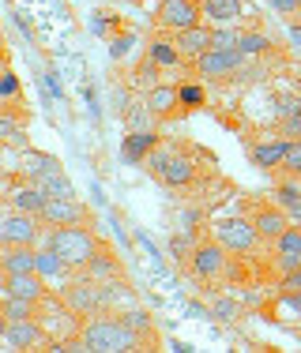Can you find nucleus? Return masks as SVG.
<instances>
[{
	"label": "nucleus",
	"mask_w": 301,
	"mask_h": 353,
	"mask_svg": "<svg viewBox=\"0 0 301 353\" xmlns=\"http://www.w3.org/2000/svg\"><path fill=\"white\" fill-rule=\"evenodd\" d=\"M298 109H301V94H294V90L275 98V113L279 117H290V113H298Z\"/></svg>",
	"instance_id": "c85d7f7f"
},
{
	"label": "nucleus",
	"mask_w": 301,
	"mask_h": 353,
	"mask_svg": "<svg viewBox=\"0 0 301 353\" xmlns=\"http://www.w3.org/2000/svg\"><path fill=\"white\" fill-rule=\"evenodd\" d=\"M237 49L245 57H256V53H264V49H267V38L256 34V30H249V34H237Z\"/></svg>",
	"instance_id": "bb28decb"
},
{
	"label": "nucleus",
	"mask_w": 301,
	"mask_h": 353,
	"mask_svg": "<svg viewBox=\"0 0 301 353\" xmlns=\"http://www.w3.org/2000/svg\"><path fill=\"white\" fill-rule=\"evenodd\" d=\"M211 49H237V34L233 30H211Z\"/></svg>",
	"instance_id": "2f4dec72"
},
{
	"label": "nucleus",
	"mask_w": 301,
	"mask_h": 353,
	"mask_svg": "<svg viewBox=\"0 0 301 353\" xmlns=\"http://www.w3.org/2000/svg\"><path fill=\"white\" fill-rule=\"evenodd\" d=\"M287 214H290V218H294V222L301 225V196H298V199H294V203H290V207H287Z\"/></svg>",
	"instance_id": "49530a36"
},
{
	"label": "nucleus",
	"mask_w": 301,
	"mask_h": 353,
	"mask_svg": "<svg viewBox=\"0 0 301 353\" xmlns=\"http://www.w3.org/2000/svg\"><path fill=\"white\" fill-rule=\"evenodd\" d=\"M287 34H290V46H294L298 53H301V23H294V27H290Z\"/></svg>",
	"instance_id": "a18cd8bd"
},
{
	"label": "nucleus",
	"mask_w": 301,
	"mask_h": 353,
	"mask_svg": "<svg viewBox=\"0 0 301 353\" xmlns=\"http://www.w3.org/2000/svg\"><path fill=\"white\" fill-rule=\"evenodd\" d=\"M150 170L162 176L170 188H188V184L196 181L192 162L181 154V150H170V147H155V150H150Z\"/></svg>",
	"instance_id": "7ed1b4c3"
},
{
	"label": "nucleus",
	"mask_w": 301,
	"mask_h": 353,
	"mask_svg": "<svg viewBox=\"0 0 301 353\" xmlns=\"http://www.w3.org/2000/svg\"><path fill=\"white\" fill-rule=\"evenodd\" d=\"M124 323H128L132 331L139 334V339H155V327H150V316L136 312V308H128V312H124Z\"/></svg>",
	"instance_id": "a878e982"
},
{
	"label": "nucleus",
	"mask_w": 301,
	"mask_h": 353,
	"mask_svg": "<svg viewBox=\"0 0 301 353\" xmlns=\"http://www.w3.org/2000/svg\"><path fill=\"white\" fill-rule=\"evenodd\" d=\"M188 245H192L188 233H173V237H170V252H173V256H185Z\"/></svg>",
	"instance_id": "e433bc0d"
},
{
	"label": "nucleus",
	"mask_w": 301,
	"mask_h": 353,
	"mask_svg": "<svg viewBox=\"0 0 301 353\" xmlns=\"http://www.w3.org/2000/svg\"><path fill=\"white\" fill-rule=\"evenodd\" d=\"M41 334H46V331H41L35 319H15V323H8L4 342H8L12 350H38L41 342H46Z\"/></svg>",
	"instance_id": "f8f14e48"
},
{
	"label": "nucleus",
	"mask_w": 301,
	"mask_h": 353,
	"mask_svg": "<svg viewBox=\"0 0 301 353\" xmlns=\"http://www.w3.org/2000/svg\"><path fill=\"white\" fill-rule=\"evenodd\" d=\"M38 218L46 225H83L87 222V207L75 203V196H49Z\"/></svg>",
	"instance_id": "423d86ee"
},
{
	"label": "nucleus",
	"mask_w": 301,
	"mask_h": 353,
	"mask_svg": "<svg viewBox=\"0 0 301 353\" xmlns=\"http://www.w3.org/2000/svg\"><path fill=\"white\" fill-rule=\"evenodd\" d=\"M4 290L12 297H27V301H41L46 297V279L38 271H12L4 274Z\"/></svg>",
	"instance_id": "9d476101"
},
{
	"label": "nucleus",
	"mask_w": 301,
	"mask_h": 353,
	"mask_svg": "<svg viewBox=\"0 0 301 353\" xmlns=\"http://www.w3.org/2000/svg\"><path fill=\"white\" fill-rule=\"evenodd\" d=\"M27 170H30V176H49V173H57L61 165H57V158L53 154H41V150H30V158H27Z\"/></svg>",
	"instance_id": "b1692460"
},
{
	"label": "nucleus",
	"mask_w": 301,
	"mask_h": 353,
	"mask_svg": "<svg viewBox=\"0 0 301 353\" xmlns=\"http://www.w3.org/2000/svg\"><path fill=\"white\" fill-rule=\"evenodd\" d=\"M35 271H38L46 282H53V279H64L68 263H64V259L57 256L53 248H41V252H35Z\"/></svg>",
	"instance_id": "4be33fe9"
},
{
	"label": "nucleus",
	"mask_w": 301,
	"mask_h": 353,
	"mask_svg": "<svg viewBox=\"0 0 301 353\" xmlns=\"http://www.w3.org/2000/svg\"><path fill=\"white\" fill-rule=\"evenodd\" d=\"M158 19L170 30H188V27H200L204 12H200V0H162Z\"/></svg>",
	"instance_id": "6e6552de"
},
{
	"label": "nucleus",
	"mask_w": 301,
	"mask_h": 353,
	"mask_svg": "<svg viewBox=\"0 0 301 353\" xmlns=\"http://www.w3.org/2000/svg\"><path fill=\"white\" fill-rule=\"evenodd\" d=\"M0 271H35V248L30 245H8V252L0 256Z\"/></svg>",
	"instance_id": "f3484780"
},
{
	"label": "nucleus",
	"mask_w": 301,
	"mask_h": 353,
	"mask_svg": "<svg viewBox=\"0 0 301 353\" xmlns=\"http://www.w3.org/2000/svg\"><path fill=\"white\" fill-rule=\"evenodd\" d=\"M215 241L226 248V252H237V256H249L256 245H260V233L249 218H226V222L215 225Z\"/></svg>",
	"instance_id": "20e7f679"
},
{
	"label": "nucleus",
	"mask_w": 301,
	"mask_h": 353,
	"mask_svg": "<svg viewBox=\"0 0 301 353\" xmlns=\"http://www.w3.org/2000/svg\"><path fill=\"white\" fill-rule=\"evenodd\" d=\"M150 61H155V64H177V61H181V53H177V46L155 41V46H150Z\"/></svg>",
	"instance_id": "cd10ccee"
},
{
	"label": "nucleus",
	"mask_w": 301,
	"mask_h": 353,
	"mask_svg": "<svg viewBox=\"0 0 301 353\" xmlns=\"http://www.w3.org/2000/svg\"><path fill=\"white\" fill-rule=\"evenodd\" d=\"M147 113H150V109H147V102L144 105H139V109H132V113H128V124H132V128H144V124H147Z\"/></svg>",
	"instance_id": "ea45409f"
},
{
	"label": "nucleus",
	"mask_w": 301,
	"mask_h": 353,
	"mask_svg": "<svg viewBox=\"0 0 301 353\" xmlns=\"http://www.w3.org/2000/svg\"><path fill=\"white\" fill-rule=\"evenodd\" d=\"M158 147V139H155V132H128L124 136V147H121V154H124V162L128 165H136V162H144V158L150 154V150Z\"/></svg>",
	"instance_id": "4468645a"
},
{
	"label": "nucleus",
	"mask_w": 301,
	"mask_h": 353,
	"mask_svg": "<svg viewBox=\"0 0 301 353\" xmlns=\"http://www.w3.org/2000/svg\"><path fill=\"white\" fill-rule=\"evenodd\" d=\"M132 41H136L132 34H124V38H117V41H113V46H110V57H113V61H121V57L128 53V49H132Z\"/></svg>",
	"instance_id": "c9c22d12"
},
{
	"label": "nucleus",
	"mask_w": 301,
	"mask_h": 353,
	"mask_svg": "<svg viewBox=\"0 0 301 353\" xmlns=\"http://www.w3.org/2000/svg\"><path fill=\"white\" fill-rule=\"evenodd\" d=\"M0 57H4V34H0Z\"/></svg>",
	"instance_id": "09e8293b"
},
{
	"label": "nucleus",
	"mask_w": 301,
	"mask_h": 353,
	"mask_svg": "<svg viewBox=\"0 0 301 353\" xmlns=\"http://www.w3.org/2000/svg\"><path fill=\"white\" fill-rule=\"evenodd\" d=\"M46 199H49V192L41 188V184H30V188H19V192H15L12 203H15V211H23V214H41Z\"/></svg>",
	"instance_id": "412c9836"
},
{
	"label": "nucleus",
	"mask_w": 301,
	"mask_h": 353,
	"mask_svg": "<svg viewBox=\"0 0 301 353\" xmlns=\"http://www.w3.org/2000/svg\"><path fill=\"white\" fill-rule=\"evenodd\" d=\"M15 90H19V79H15V75H4V79H0V98H12Z\"/></svg>",
	"instance_id": "a19ab883"
},
{
	"label": "nucleus",
	"mask_w": 301,
	"mask_h": 353,
	"mask_svg": "<svg viewBox=\"0 0 301 353\" xmlns=\"http://www.w3.org/2000/svg\"><path fill=\"white\" fill-rule=\"evenodd\" d=\"M282 290H301V267H298V271H287V279H282Z\"/></svg>",
	"instance_id": "37998d69"
},
{
	"label": "nucleus",
	"mask_w": 301,
	"mask_h": 353,
	"mask_svg": "<svg viewBox=\"0 0 301 353\" xmlns=\"http://www.w3.org/2000/svg\"><path fill=\"white\" fill-rule=\"evenodd\" d=\"M211 49V30L207 27H188V30H177V53L181 57H192L196 61L200 53Z\"/></svg>",
	"instance_id": "2eb2a0df"
},
{
	"label": "nucleus",
	"mask_w": 301,
	"mask_h": 353,
	"mask_svg": "<svg viewBox=\"0 0 301 353\" xmlns=\"http://www.w3.org/2000/svg\"><path fill=\"white\" fill-rule=\"evenodd\" d=\"M287 150H290V139L256 143V147H253V162L260 165V170H275V165H287Z\"/></svg>",
	"instance_id": "dca6fc26"
},
{
	"label": "nucleus",
	"mask_w": 301,
	"mask_h": 353,
	"mask_svg": "<svg viewBox=\"0 0 301 353\" xmlns=\"http://www.w3.org/2000/svg\"><path fill=\"white\" fill-rule=\"evenodd\" d=\"M87 279H102V282H117L121 279V267H117V259L110 256L106 248H98L95 256H90L87 263Z\"/></svg>",
	"instance_id": "aec40b11"
},
{
	"label": "nucleus",
	"mask_w": 301,
	"mask_h": 353,
	"mask_svg": "<svg viewBox=\"0 0 301 353\" xmlns=\"http://www.w3.org/2000/svg\"><path fill=\"white\" fill-rule=\"evenodd\" d=\"M200 12H204V19L233 23L241 19V0H200Z\"/></svg>",
	"instance_id": "6ab92c4d"
},
{
	"label": "nucleus",
	"mask_w": 301,
	"mask_h": 353,
	"mask_svg": "<svg viewBox=\"0 0 301 353\" xmlns=\"http://www.w3.org/2000/svg\"><path fill=\"white\" fill-rule=\"evenodd\" d=\"M267 4H271L279 15H294L298 8H301V0H267Z\"/></svg>",
	"instance_id": "4c0bfd02"
},
{
	"label": "nucleus",
	"mask_w": 301,
	"mask_h": 353,
	"mask_svg": "<svg viewBox=\"0 0 301 353\" xmlns=\"http://www.w3.org/2000/svg\"><path fill=\"white\" fill-rule=\"evenodd\" d=\"M287 170L301 176V139H290V150H287Z\"/></svg>",
	"instance_id": "473e14b6"
},
{
	"label": "nucleus",
	"mask_w": 301,
	"mask_h": 353,
	"mask_svg": "<svg viewBox=\"0 0 301 353\" xmlns=\"http://www.w3.org/2000/svg\"><path fill=\"white\" fill-rule=\"evenodd\" d=\"M282 305L294 308V312H301V290H282Z\"/></svg>",
	"instance_id": "79ce46f5"
},
{
	"label": "nucleus",
	"mask_w": 301,
	"mask_h": 353,
	"mask_svg": "<svg viewBox=\"0 0 301 353\" xmlns=\"http://www.w3.org/2000/svg\"><path fill=\"white\" fill-rule=\"evenodd\" d=\"M0 139H23L19 121H15V117H0Z\"/></svg>",
	"instance_id": "72a5a7b5"
},
{
	"label": "nucleus",
	"mask_w": 301,
	"mask_h": 353,
	"mask_svg": "<svg viewBox=\"0 0 301 353\" xmlns=\"http://www.w3.org/2000/svg\"><path fill=\"white\" fill-rule=\"evenodd\" d=\"M181 105V94H177V87H166V83H158V87H150V94H147V109L155 117H166V113H173V109Z\"/></svg>",
	"instance_id": "a211bd4d"
},
{
	"label": "nucleus",
	"mask_w": 301,
	"mask_h": 353,
	"mask_svg": "<svg viewBox=\"0 0 301 353\" xmlns=\"http://www.w3.org/2000/svg\"><path fill=\"white\" fill-rule=\"evenodd\" d=\"M298 196H301V188H298V184H282V188H279V203H282V207H290Z\"/></svg>",
	"instance_id": "58836bf2"
},
{
	"label": "nucleus",
	"mask_w": 301,
	"mask_h": 353,
	"mask_svg": "<svg viewBox=\"0 0 301 353\" xmlns=\"http://www.w3.org/2000/svg\"><path fill=\"white\" fill-rule=\"evenodd\" d=\"M64 305H68L72 312H95V308L106 305V301H102V290H98L95 282L83 279V282L68 285V293H64Z\"/></svg>",
	"instance_id": "9b49d317"
},
{
	"label": "nucleus",
	"mask_w": 301,
	"mask_h": 353,
	"mask_svg": "<svg viewBox=\"0 0 301 353\" xmlns=\"http://www.w3.org/2000/svg\"><path fill=\"white\" fill-rule=\"evenodd\" d=\"M38 214H12V218H4L0 222V241L4 245H35L38 241V222H35Z\"/></svg>",
	"instance_id": "1a4fd4ad"
},
{
	"label": "nucleus",
	"mask_w": 301,
	"mask_h": 353,
	"mask_svg": "<svg viewBox=\"0 0 301 353\" xmlns=\"http://www.w3.org/2000/svg\"><path fill=\"white\" fill-rule=\"evenodd\" d=\"M211 316L215 319H233V316H237V301H215Z\"/></svg>",
	"instance_id": "f704fd0d"
},
{
	"label": "nucleus",
	"mask_w": 301,
	"mask_h": 353,
	"mask_svg": "<svg viewBox=\"0 0 301 353\" xmlns=\"http://www.w3.org/2000/svg\"><path fill=\"white\" fill-rule=\"evenodd\" d=\"M139 346V334L132 331L128 323L113 316H102V319H90L83 327V350H95V353H121V350H136Z\"/></svg>",
	"instance_id": "f03ea898"
},
{
	"label": "nucleus",
	"mask_w": 301,
	"mask_h": 353,
	"mask_svg": "<svg viewBox=\"0 0 301 353\" xmlns=\"http://www.w3.org/2000/svg\"><path fill=\"white\" fill-rule=\"evenodd\" d=\"M41 188L49 192V196H75V184L64 176V170H57V173H49V176H41Z\"/></svg>",
	"instance_id": "393cba45"
},
{
	"label": "nucleus",
	"mask_w": 301,
	"mask_h": 353,
	"mask_svg": "<svg viewBox=\"0 0 301 353\" xmlns=\"http://www.w3.org/2000/svg\"><path fill=\"white\" fill-rule=\"evenodd\" d=\"M177 94H181V105H188V109L204 105V90H200L196 83H185V87H177Z\"/></svg>",
	"instance_id": "7c9ffc66"
},
{
	"label": "nucleus",
	"mask_w": 301,
	"mask_h": 353,
	"mask_svg": "<svg viewBox=\"0 0 301 353\" xmlns=\"http://www.w3.org/2000/svg\"><path fill=\"white\" fill-rule=\"evenodd\" d=\"M46 248H53L68 267H87L90 256H95L102 245H98V237L87 230V225H49Z\"/></svg>",
	"instance_id": "f257e3e1"
},
{
	"label": "nucleus",
	"mask_w": 301,
	"mask_h": 353,
	"mask_svg": "<svg viewBox=\"0 0 301 353\" xmlns=\"http://www.w3.org/2000/svg\"><path fill=\"white\" fill-rule=\"evenodd\" d=\"M4 334H8V316L0 312V339H4Z\"/></svg>",
	"instance_id": "de8ad7c7"
},
{
	"label": "nucleus",
	"mask_w": 301,
	"mask_h": 353,
	"mask_svg": "<svg viewBox=\"0 0 301 353\" xmlns=\"http://www.w3.org/2000/svg\"><path fill=\"white\" fill-rule=\"evenodd\" d=\"M279 132L287 139H301V109H298V113H290V117H279Z\"/></svg>",
	"instance_id": "c756f323"
},
{
	"label": "nucleus",
	"mask_w": 301,
	"mask_h": 353,
	"mask_svg": "<svg viewBox=\"0 0 301 353\" xmlns=\"http://www.w3.org/2000/svg\"><path fill=\"white\" fill-rule=\"evenodd\" d=\"M35 305L38 301H27V297H12L8 293V301L0 305V312L8 316V323H15V319H35Z\"/></svg>",
	"instance_id": "5701e85b"
},
{
	"label": "nucleus",
	"mask_w": 301,
	"mask_h": 353,
	"mask_svg": "<svg viewBox=\"0 0 301 353\" xmlns=\"http://www.w3.org/2000/svg\"><path fill=\"white\" fill-rule=\"evenodd\" d=\"M287 211L282 207H260V211L253 214V225H256V233H260L264 241H275L282 230H287Z\"/></svg>",
	"instance_id": "ddd939ff"
},
{
	"label": "nucleus",
	"mask_w": 301,
	"mask_h": 353,
	"mask_svg": "<svg viewBox=\"0 0 301 353\" xmlns=\"http://www.w3.org/2000/svg\"><path fill=\"white\" fill-rule=\"evenodd\" d=\"M279 263H282V271H298V267H301V256H279Z\"/></svg>",
	"instance_id": "c03bdc74"
},
{
	"label": "nucleus",
	"mask_w": 301,
	"mask_h": 353,
	"mask_svg": "<svg viewBox=\"0 0 301 353\" xmlns=\"http://www.w3.org/2000/svg\"><path fill=\"white\" fill-rule=\"evenodd\" d=\"M245 64V53L241 49H207V53L196 57V72L204 79H226Z\"/></svg>",
	"instance_id": "39448f33"
},
{
	"label": "nucleus",
	"mask_w": 301,
	"mask_h": 353,
	"mask_svg": "<svg viewBox=\"0 0 301 353\" xmlns=\"http://www.w3.org/2000/svg\"><path fill=\"white\" fill-rule=\"evenodd\" d=\"M188 267H192V279H200V282L222 279L226 274V248L222 245H200L196 252H192Z\"/></svg>",
	"instance_id": "0eeeda50"
}]
</instances>
